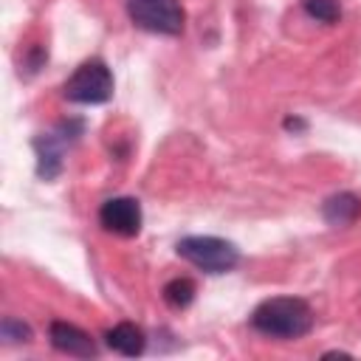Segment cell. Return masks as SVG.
<instances>
[{
	"label": "cell",
	"instance_id": "9c48e42d",
	"mask_svg": "<svg viewBox=\"0 0 361 361\" xmlns=\"http://www.w3.org/2000/svg\"><path fill=\"white\" fill-rule=\"evenodd\" d=\"M104 341H107L110 350H116V353H121V355H127V358L141 355L144 347H147V338H144L141 327H135L133 322H121V324L110 327V330L104 333Z\"/></svg>",
	"mask_w": 361,
	"mask_h": 361
},
{
	"label": "cell",
	"instance_id": "4fadbf2b",
	"mask_svg": "<svg viewBox=\"0 0 361 361\" xmlns=\"http://www.w3.org/2000/svg\"><path fill=\"white\" fill-rule=\"evenodd\" d=\"M285 127H288V130H305L307 124H305L302 118H285Z\"/></svg>",
	"mask_w": 361,
	"mask_h": 361
},
{
	"label": "cell",
	"instance_id": "7c38bea8",
	"mask_svg": "<svg viewBox=\"0 0 361 361\" xmlns=\"http://www.w3.org/2000/svg\"><path fill=\"white\" fill-rule=\"evenodd\" d=\"M0 333H3V338H8V341H28V338H31L28 324H23V322H17V319H3Z\"/></svg>",
	"mask_w": 361,
	"mask_h": 361
},
{
	"label": "cell",
	"instance_id": "52a82bcc",
	"mask_svg": "<svg viewBox=\"0 0 361 361\" xmlns=\"http://www.w3.org/2000/svg\"><path fill=\"white\" fill-rule=\"evenodd\" d=\"M62 135H65V124H59L56 133L39 135V138L34 141V149H37V172H39V178H45V180H54V178L62 172L65 141H71V138H62Z\"/></svg>",
	"mask_w": 361,
	"mask_h": 361
},
{
	"label": "cell",
	"instance_id": "3957f363",
	"mask_svg": "<svg viewBox=\"0 0 361 361\" xmlns=\"http://www.w3.org/2000/svg\"><path fill=\"white\" fill-rule=\"evenodd\" d=\"M62 93L76 104H102L113 96V73L102 59H87L68 76Z\"/></svg>",
	"mask_w": 361,
	"mask_h": 361
},
{
	"label": "cell",
	"instance_id": "5b68a950",
	"mask_svg": "<svg viewBox=\"0 0 361 361\" xmlns=\"http://www.w3.org/2000/svg\"><path fill=\"white\" fill-rule=\"evenodd\" d=\"M141 203L135 197H110L99 209V223L116 237H135L141 231Z\"/></svg>",
	"mask_w": 361,
	"mask_h": 361
},
{
	"label": "cell",
	"instance_id": "8fae6325",
	"mask_svg": "<svg viewBox=\"0 0 361 361\" xmlns=\"http://www.w3.org/2000/svg\"><path fill=\"white\" fill-rule=\"evenodd\" d=\"M305 11H307V17L327 23V25L341 17V6L336 0H305Z\"/></svg>",
	"mask_w": 361,
	"mask_h": 361
},
{
	"label": "cell",
	"instance_id": "7a4b0ae2",
	"mask_svg": "<svg viewBox=\"0 0 361 361\" xmlns=\"http://www.w3.org/2000/svg\"><path fill=\"white\" fill-rule=\"evenodd\" d=\"M178 257H183L186 262H192L197 271L206 274H226L240 262V251L234 243L223 240V237H183L178 240Z\"/></svg>",
	"mask_w": 361,
	"mask_h": 361
},
{
	"label": "cell",
	"instance_id": "6da1fadb",
	"mask_svg": "<svg viewBox=\"0 0 361 361\" xmlns=\"http://www.w3.org/2000/svg\"><path fill=\"white\" fill-rule=\"evenodd\" d=\"M251 327L271 338H302L313 327V310L299 296H274L254 307Z\"/></svg>",
	"mask_w": 361,
	"mask_h": 361
},
{
	"label": "cell",
	"instance_id": "277c9868",
	"mask_svg": "<svg viewBox=\"0 0 361 361\" xmlns=\"http://www.w3.org/2000/svg\"><path fill=\"white\" fill-rule=\"evenodd\" d=\"M127 17L152 34L178 37L183 31L186 14L178 0H127Z\"/></svg>",
	"mask_w": 361,
	"mask_h": 361
},
{
	"label": "cell",
	"instance_id": "8992f818",
	"mask_svg": "<svg viewBox=\"0 0 361 361\" xmlns=\"http://www.w3.org/2000/svg\"><path fill=\"white\" fill-rule=\"evenodd\" d=\"M48 336H51V344L59 353H68V355H76V358H93L96 355L93 338L82 327H76L71 322H51Z\"/></svg>",
	"mask_w": 361,
	"mask_h": 361
},
{
	"label": "cell",
	"instance_id": "30bf717a",
	"mask_svg": "<svg viewBox=\"0 0 361 361\" xmlns=\"http://www.w3.org/2000/svg\"><path fill=\"white\" fill-rule=\"evenodd\" d=\"M195 293H197V288H195V282H192L189 276H175V279H169V282L164 285V302H166L172 310L189 307L192 299H195Z\"/></svg>",
	"mask_w": 361,
	"mask_h": 361
},
{
	"label": "cell",
	"instance_id": "ba28073f",
	"mask_svg": "<svg viewBox=\"0 0 361 361\" xmlns=\"http://www.w3.org/2000/svg\"><path fill=\"white\" fill-rule=\"evenodd\" d=\"M322 217L330 226H353L361 217V197L353 192H338L322 203Z\"/></svg>",
	"mask_w": 361,
	"mask_h": 361
}]
</instances>
